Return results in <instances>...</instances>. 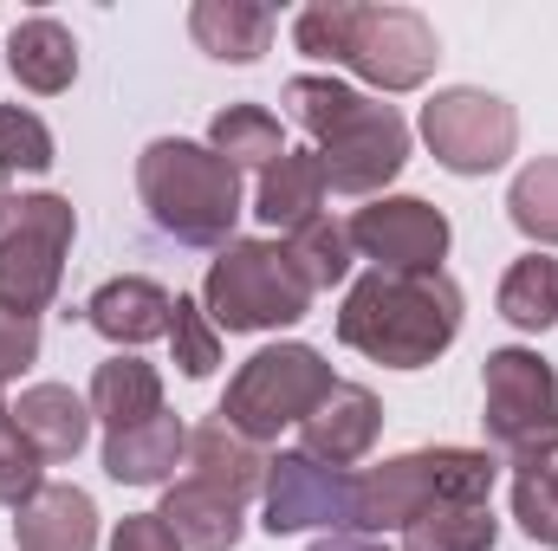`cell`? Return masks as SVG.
Here are the masks:
<instances>
[{
	"label": "cell",
	"instance_id": "obj_2",
	"mask_svg": "<svg viewBox=\"0 0 558 551\" xmlns=\"http://www.w3.org/2000/svg\"><path fill=\"white\" fill-rule=\"evenodd\" d=\"M137 195L149 221L182 241V247H228L234 221L247 215L241 201V169L228 156H215L208 143L189 137H156L137 156Z\"/></svg>",
	"mask_w": 558,
	"mask_h": 551
},
{
	"label": "cell",
	"instance_id": "obj_28",
	"mask_svg": "<svg viewBox=\"0 0 558 551\" xmlns=\"http://www.w3.org/2000/svg\"><path fill=\"white\" fill-rule=\"evenodd\" d=\"M507 215H513V228H520L526 241L558 247V156H533V162L513 175Z\"/></svg>",
	"mask_w": 558,
	"mask_h": 551
},
{
	"label": "cell",
	"instance_id": "obj_32",
	"mask_svg": "<svg viewBox=\"0 0 558 551\" xmlns=\"http://www.w3.org/2000/svg\"><path fill=\"white\" fill-rule=\"evenodd\" d=\"M513 519L526 526V539L558 546V461L513 474Z\"/></svg>",
	"mask_w": 558,
	"mask_h": 551
},
{
	"label": "cell",
	"instance_id": "obj_37",
	"mask_svg": "<svg viewBox=\"0 0 558 551\" xmlns=\"http://www.w3.org/2000/svg\"><path fill=\"white\" fill-rule=\"evenodd\" d=\"M7 421H13V403H7V396H0V428H7Z\"/></svg>",
	"mask_w": 558,
	"mask_h": 551
},
{
	"label": "cell",
	"instance_id": "obj_16",
	"mask_svg": "<svg viewBox=\"0 0 558 551\" xmlns=\"http://www.w3.org/2000/svg\"><path fill=\"white\" fill-rule=\"evenodd\" d=\"M20 551H98V506L72 480H46L26 506H13Z\"/></svg>",
	"mask_w": 558,
	"mask_h": 551
},
{
	"label": "cell",
	"instance_id": "obj_21",
	"mask_svg": "<svg viewBox=\"0 0 558 551\" xmlns=\"http://www.w3.org/2000/svg\"><path fill=\"white\" fill-rule=\"evenodd\" d=\"M189 33L208 59L221 65H254L274 46V13L254 0H195L189 7Z\"/></svg>",
	"mask_w": 558,
	"mask_h": 551
},
{
	"label": "cell",
	"instance_id": "obj_18",
	"mask_svg": "<svg viewBox=\"0 0 558 551\" xmlns=\"http://www.w3.org/2000/svg\"><path fill=\"white\" fill-rule=\"evenodd\" d=\"M7 72H13L33 98L72 91V78H78V39H72V26L52 20V13L20 20V26L7 33Z\"/></svg>",
	"mask_w": 558,
	"mask_h": 551
},
{
	"label": "cell",
	"instance_id": "obj_12",
	"mask_svg": "<svg viewBox=\"0 0 558 551\" xmlns=\"http://www.w3.org/2000/svg\"><path fill=\"white\" fill-rule=\"evenodd\" d=\"M344 228H351V247L390 273H435L448 260V241H454L448 215L422 195H377Z\"/></svg>",
	"mask_w": 558,
	"mask_h": 551
},
{
	"label": "cell",
	"instance_id": "obj_27",
	"mask_svg": "<svg viewBox=\"0 0 558 551\" xmlns=\"http://www.w3.org/2000/svg\"><path fill=\"white\" fill-rule=\"evenodd\" d=\"M500 318L513 331H553L558 325V260H546V254L513 260L507 279H500Z\"/></svg>",
	"mask_w": 558,
	"mask_h": 551
},
{
	"label": "cell",
	"instance_id": "obj_26",
	"mask_svg": "<svg viewBox=\"0 0 558 551\" xmlns=\"http://www.w3.org/2000/svg\"><path fill=\"white\" fill-rule=\"evenodd\" d=\"M208 149L228 156L234 169H274L279 156H286V137H279V118L267 105H228L208 124Z\"/></svg>",
	"mask_w": 558,
	"mask_h": 551
},
{
	"label": "cell",
	"instance_id": "obj_9",
	"mask_svg": "<svg viewBox=\"0 0 558 551\" xmlns=\"http://www.w3.org/2000/svg\"><path fill=\"white\" fill-rule=\"evenodd\" d=\"M403 162H410V124H403L390 105L364 98V91H357V105L318 137V169H325V188H331V195H364V201H377V195L403 175Z\"/></svg>",
	"mask_w": 558,
	"mask_h": 551
},
{
	"label": "cell",
	"instance_id": "obj_3",
	"mask_svg": "<svg viewBox=\"0 0 558 551\" xmlns=\"http://www.w3.org/2000/svg\"><path fill=\"white\" fill-rule=\"evenodd\" d=\"M494 480H500V461L487 448H410V454L357 474V519H351V532L357 539L403 532L416 513L441 506V500L487 506L494 500Z\"/></svg>",
	"mask_w": 558,
	"mask_h": 551
},
{
	"label": "cell",
	"instance_id": "obj_17",
	"mask_svg": "<svg viewBox=\"0 0 558 551\" xmlns=\"http://www.w3.org/2000/svg\"><path fill=\"white\" fill-rule=\"evenodd\" d=\"M182 454H189V428H182V415H169V409L137 421V428L105 434V474L118 487H162V480H175Z\"/></svg>",
	"mask_w": 558,
	"mask_h": 551
},
{
	"label": "cell",
	"instance_id": "obj_6",
	"mask_svg": "<svg viewBox=\"0 0 558 551\" xmlns=\"http://www.w3.org/2000/svg\"><path fill=\"white\" fill-rule=\"evenodd\" d=\"M331 364L312 351V344H267V351H254L241 370H234V383H228V396H221V421L234 428V434H247V441H279V428H299L305 415L318 409L325 396H331Z\"/></svg>",
	"mask_w": 558,
	"mask_h": 551
},
{
	"label": "cell",
	"instance_id": "obj_10",
	"mask_svg": "<svg viewBox=\"0 0 558 551\" xmlns=\"http://www.w3.org/2000/svg\"><path fill=\"white\" fill-rule=\"evenodd\" d=\"M260 500H267L260 526L274 539H286V532H351V519H357V474L351 467H325L305 448H292V454H274Z\"/></svg>",
	"mask_w": 558,
	"mask_h": 551
},
{
	"label": "cell",
	"instance_id": "obj_35",
	"mask_svg": "<svg viewBox=\"0 0 558 551\" xmlns=\"http://www.w3.org/2000/svg\"><path fill=\"white\" fill-rule=\"evenodd\" d=\"M111 551H182V539L162 526V513H124L111 532Z\"/></svg>",
	"mask_w": 558,
	"mask_h": 551
},
{
	"label": "cell",
	"instance_id": "obj_33",
	"mask_svg": "<svg viewBox=\"0 0 558 551\" xmlns=\"http://www.w3.org/2000/svg\"><path fill=\"white\" fill-rule=\"evenodd\" d=\"M46 487V461L26 448V434L7 421L0 428V506H26L33 493Z\"/></svg>",
	"mask_w": 558,
	"mask_h": 551
},
{
	"label": "cell",
	"instance_id": "obj_7",
	"mask_svg": "<svg viewBox=\"0 0 558 551\" xmlns=\"http://www.w3.org/2000/svg\"><path fill=\"white\" fill-rule=\"evenodd\" d=\"M78 215L65 195H0V305L39 318L59 298Z\"/></svg>",
	"mask_w": 558,
	"mask_h": 551
},
{
	"label": "cell",
	"instance_id": "obj_31",
	"mask_svg": "<svg viewBox=\"0 0 558 551\" xmlns=\"http://www.w3.org/2000/svg\"><path fill=\"white\" fill-rule=\"evenodd\" d=\"M169 344H175V364H182V377H208V370L221 364V331H215V318L202 311V298H182V292H175Z\"/></svg>",
	"mask_w": 558,
	"mask_h": 551
},
{
	"label": "cell",
	"instance_id": "obj_24",
	"mask_svg": "<svg viewBox=\"0 0 558 551\" xmlns=\"http://www.w3.org/2000/svg\"><path fill=\"white\" fill-rule=\"evenodd\" d=\"M500 546V519L494 506H474V500H441L416 513L403 526V551H494Z\"/></svg>",
	"mask_w": 558,
	"mask_h": 551
},
{
	"label": "cell",
	"instance_id": "obj_20",
	"mask_svg": "<svg viewBox=\"0 0 558 551\" xmlns=\"http://www.w3.org/2000/svg\"><path fill=\"white\" fill-rule=\"evenodd\" d=\"M156 513L182 539V551H234L241 532H247V519H241L247 506H234V500H221V493H208L195 480H169Z\"/></svg>",
	"mask_w": 558,
	"mask_h": 551
},
{
	"label": "cell",
	"instance_id": "obj_5",
	"mask_svg": "<svg viewBox=\"0 0 558 551\" xmlns=\"http://www.w3.org/2000/svg\"><path fill=\"white\" fill-rule=\"evenodd\" d=\"M215 331H279L312 311V285L286 260V241H228L202 279Z\"/></svg>",
	"mask_w": 558,
	"mask_h": 551
},
{
	"label": "cell",
	"instance_id": "obj_4",
	"mask_svg": "<svg viewBox=\"0 0 558 551\" xmlns=\"http://www.w3.org/2000/svg\"><path fill=\"white\" fill-rule=\"evenodd\" d=\"M481 428H487V454H500L507 467H546L558 461V377L539 351H487L481 364Z\"/></svg>",
	"mask_w": 558,
	"mask_h": 551
},
{
	"label": "cell",
	"instance_id": "obj_15",
	"mask_svg": "<svg viewBox=\"0 0 558 551\" xmlns=\"http://www.w3.org/2000/svg\"><path fill=\"white\" fill-rule=\"evenodd\" d=\"M85 318L98 338H111L118 351H137L149 338H169V318H175V292L156 285L143 273H124V279H105L92 298H85Z\"/></svg>",
	"mask_w": 558,
	"mask_h": 551
},
{
	"label": "cell",
	"instance_id": "obj_14",
	"mask_svg": "<svg viewBox=\"0 0 558 551\" xmlns=\"http://www.w3.org/2000/svg\"><path fill=\"white\" fill-rule=\"evenodd\" d=\"M384 434V403L364 383H331V396L299 421V441L325 467H357Z\"/></svg>",
	"mask_w": 558,
	"mask_h": 551
},
{
	"label": "cell",
	"instance_id": "obj_8",
	"mask_svg": "<svg viewBox=\"0 0 558 551\" xmlns=\"http://www.w3.org/2000/svg\"><path fill=\"white\" fill-rule=\"evenodd\" d=\"M422 143L448 175H494L520 149V111L481 85H448L422 105Z\"/></svg>",
	"mask_w": 558,
	"mask_h": 551
},
{
	"label": "cell",
	"instance_id": "obj_23",
	"mask_svg": "<svg viewBox=\"0 0 558 551\" xmlns=\"http://www.w3.org/2000/svg\"><path fill=\"white\" fill-rule=\"evenodd\" d=\"M325 208V169H318V149H286L274 169H260V195H254V215L267 228H305L312 215Z\"/></svg>",
	"mask_w": 558,
	"mask_h": 551
},
{
	"label": "cell",
	"instance_id": "obj_29",
	"mask_svg": "<svg viewBox=\"0 0 558 551\" xmlns=\"http://www.w3.org/2000/svg\"><path fill=\"white\" fill-rule=\"evenodd\" d=\"M52 162H59V143L46 118L26 105H0V175H46Z\"/></svg>",
	"mask_w": 558,
	"mask_h": 551
},
{
	"label": "cell",
	"instance_id": "obj_13",
	"mask_svg": "<svg viewBox=\"0 0 558 551\" xmlns=\"http://www.w3.org/2000/svg\"><path fill=\"white\" fill-rule=\"evenodd\" d=\"M182 467H189L182 480H195V487H208V493L247 506V500L267 493V467H274V454H267L260 441L234 434L221 415H208L202 428H189V454H182Z\"/></svg>",
	"mask_w": 558,
	"mask_h": 551
},
{
	"label": "cell",
	"instance_id": "obj_34",
	"mask_svg": "<svg viewBox=\"0 0 558 551\" xmlns=\"http://www.w3.org/2000/svg\"><path fill=\"white\" fill-rule=\"evenodd\" d=\"M33 364H39V318L0 305V383H13V377L33 370Z\"/></svg>",
	"mask_w": 558,
	"mask_h": 551
},
{
	"label": "cell",
	"instance_id": "obj_11",
	"mask_svg": "<svg viewBox=\"0 0 558 551\" xmlns=\"http://www.w3.org/2000/svg\"><path fill=\"white\" fill-rule=\"evenodd\" d=\"M435 59H441V39H435V26L422 20L416 7H364L357 0L344 65L364 85H377V91H416V85H428Z\"/></svg>",
	"mask_w": 558,
	"mask_h": 551
},
{
	"label": "cell",
	"instance_id": "obj_19",
	"mask_svg": "<svg viewBox=\"0 0 558 551\" xmlns=\"http://www.w3.org/2000/svg\"><path fill=\"white\" fill-rule=\"evenodd\" d=\"M13 428L26 434V448H33L39 461H72V454L92 441V403L72 396L65 383H33V390H20V403H13Z\"/></svg>",
	"mask_w": 558,
	"mask_h": 551
},
{
	"label": "cell",
	"instance_id": "obj_22",
	"mask_svg": "<svg viewBox=\"0 0 558 551\" xmlns=\"http://www.w3.org/2000/svg\"><path fill=\"white\" fill-rule=\"evenodd\" d=\"M85 403H92V415L105 421V434L137 428V421H149V415H162V377H156V364H143V357H131V351H118V357L98 364Z\"/></svg>",
	"mask_w": 558,
	"mask_h": 551
},
{
	"label": "cell",
	"instance_id": "obj_30",
	"mask_svg": "<svg viewBox=\"0 0 558 551\" xmlns=\"http://www.w3.org/2000/svg\"><path fill=\"white\" fill-rule=\"evenodd\" d=\"M351 20H357V0H312V7H299V20H292V46H299L305 59H331V65H344Z\"/></svg>",
	"mask_w": 558,
	"mask_h": 551
},
{
	"label": "cell",
	"instance_id": "obj_25",
	"mask_svg": "<svg viewBox=\"0 0 558 551\" xmlns=\"http://www.w3.org/2000/svg\"><path fill=\"white\" fill-rule=\"evenodd\" d=\"M286 260L299 267V279H305L312 292H331V285H344V279H351L357 247H351V228H344V221L312 215L305 228H292V234H286Z\"/></svg>",
	"mask_w": 558,
	"mask_h": 551
},
{
	"label": "cell",
	"instance_id": "obj_36",
	"mask_svg": "<svg viewBox=\"0 0 558 551\" xmlns=\"http://www.w3.org/2000/svg\"><path fill=\"white\" fill-rule=\"evenodd\" d=\"M312 551H390L384 539H357V532H325Z\"/></svg>",
	"mask_w": 558,
	"mask_h": 551
},
{
	"label": "cell",
	"instance_id": "obj_1",
	"mask_svg": "<svg viewBox=\"0 0 558 551\" xmlns=\"http://www.w3.org/2000/svg\"><path fill=\"white\" fill-rule=\"evenodd\" d=\"M454 338H461V285L441 267L435 273L371 267L338 311V344H351L384 370H428Z\"/></svg>",
	"mask_w": 558,
	"mask_h": 551
}]
</instances>
